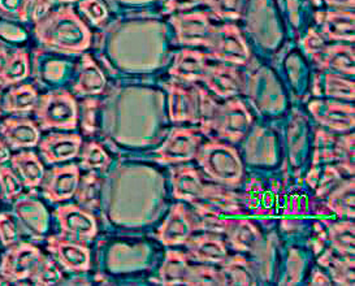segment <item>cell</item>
Returning a JSON list of instances; mask_svg holds the SVG:
<instances>
[{"label": "cell", "instance_id": "cell-28", "mask_svg": "<svg viewBox=\"0 0 355 286\" xmlns=\"http://www.w3.org/2000/svg\"><path fill=\"white\" fill-rule=\"evenodd\" d=\"M21 180L19 176L15 173V170L8 167H0V194L1 199L12 203L16 202L22 194Z\"/></svg>", "mask_w": 355, "mask_h": 286}, {"label": "cell", "instance_id": "cell-3", "mask_svg": "<svg viewBox=\"0 0 355 286\" xmlns=\"http://www.w3.org/2000/svg\"><path fill=\"white\" fill-rule=\"evenodd\" d=\"M33 112L41 130H74L77 127V103L65 90H55L40 96Z\"/></svg>", "mask_w": 355, "mask_h": 286}, {"label": "cell", "instance_id": "cell-17", "mask_svg": "<svg viewBox=\"0 0 355 286\" xmlns=\"http://www.w3.org/2000/svg\"><path fill=\"white\" fill-rule=\"evenodd\" d=\"M12 170L21 180L24 188L35 189L42 184L44 177V167L40 157L34 151H21L12 155Z\"/></svg>", "mask_w": 355, "mask_h": 286}, {"label": "cell", "instance_id": "cell-26", "mask_svg": "<svg viewBox=\"0 0 355 286\" xmlns=\"http://www.w3.org/2000/svg\"><path fill=\"white\" fill-rule=\"evenodd\" d=\"M221 265H224V271L228 275L227 277L230 284H240V285L254 284L250 267L243 256L241 255L228 256Z\"/></svg>", "mask_w": 355, "mask_h": 286}, {"label": "cell", "instance_id": "cell-8", "mask_svg": "<svg viewBox=\"0 0 355 286\" xmlns=\"http://www.w3.org/2000/svg\"><path fill=\"white\" fill-rule=\"evenodd\" d=\"M47 250L68 272L78 274L90 269V250L85 242L56 234L47 238Z\"/></svg>", "mask_w": 355, "mask_h": 286}, {"label": "cell", "instance_id": "cell-31", "mask_svg": "<svg viewBox=\"0 0 355 286\" xmlns=\"http://www.w3.org/2000/svg\"><path fill=\"white\" fill-rule=\"evenodd\" d=\"M29 0H0V17L26 21Z\"/></svg>", "mask_w": 355, "mask_h": 286}, {"label": "cell", "instance_id": "cell-2", "mask_svg": "<svg viewBox=\"0 0 355 286\" xmlns=\"http://www.w3.org/2000/svg\"><path fill=\"white\" fill-rule=\"evenodd\" d=\"M200 167L214 181L236 186L242 179V164L237 151L218 139L199 148L196 155Z\"/></svg>", "mask_w": 355, "mask_h": 286}, {"label": "cell", "instance_id": "cell-9", "mask_svg": "<svg viewBox=\"0 0 355 286\" xmlns=\"http://www.w3.org/2000/svg\"><path fill=\"white\" fill-rule=\"evenodd\" d=\"M197 217L182 202L172 207L166 222L157 231V238L166 246L185 244L194 232L199 231Z\"/></svg>", "mask_w": 355, "mask_h": 286}, {"label": "cell", "instance_id": "cell-16", "mask_svg": "<svg viewBox=\"0 0 355 286\" xmlns=\"http://www.w3.org/2000/svg\"><path fill=\"white\" fill-rule=\"evenodd\" d=\"M13 215L34 235L46 233L49 215L41 202L32 198H19L13 204Z\"/></svg>", "mask_w": 355, "mask_h": 286}, {"label": "cell", "instance_id": "cell-34", "mask_svg": "<svg viewBox=\"0 0 355 286\" xmlns=\"http://www.w3.org/2000/svg\"><path fill=\"white\" fill-rule=\"evenodd\" d=\"M10 159H11L10 148L7 146V143L3 139H0V167Z\"/></svg>", "mask_w": 355, "mask_h": 286}, {"label": "cell", "instance_id": "cell-12", "mask_svg": "<svg viewBox=\"0 0 355 286\" xmlns=\"http://www.w3.org/2000/svg\"><path fill=\"white\" fill-rule=\"evenodd\" d=\"M83 146V138L78 134L53 133L38 143L42 159L47 164H58L73 159Z\"/></svg>", "mask_w": 355, "mask_h": 286}, {"label": "cell", "instance_id": "cell-15", "mask_svg": "<svg viewBox=\"0 0 355 286\" xmlns=\"http://www.w3.org/2000/svg\"><path fill=\"white\" fill-rule=\"evenodd\" d=\"M31 73L29 55L21 48L0 50V89L19 85Z\"/></svg>", "mask_w": 355, "mask_h": 286}, {"label": "cell", "instance_id": "cell-30", "mask_svg": "<svg viewBox=\"0 0 355 286\" xmlns=\"http://www.w3.org/2000/svg\"><path fill=\"white\" fill-rule=\"evenodd\" d=\"M103 86V78L94 65H84L74 90L78 94H95L99 93Z\"/></svg>", "mask_w": 355, "mask_h": 286}, {"label": "cell", "instance_id": "cell-32", "mask_svg": "<svg viewBox=\"0 0 355 286\" xmlns=\"http://www.w3.org/2000/svg\"><path fill=\"white\" fill-rule=\"evenodd\" d=\"M19 231L15 223L13 215L8 212L0 213V242L6 247H10L17 242Z\"/></svg>", "mask_w": 355, "mask_h": 286}, {"label": "cell", "instance_id": "cell-10", "mask_svg": "<svg viewBox=\"0 0 355 286\" xmlns=\"http://www.w3.org/2000/svg\"><path fill=\"white\" fill-rule=\"evenodd\" d=\"M202 143V137L194 129L178 127L168 137L164 145L157 150L160 163H182L194 159Z\"/></svg>", "mask_w": 355, "mask_h": 286}, {"label": "cell", "instance_id": "cell-14", "mask_svg": "<svg viewBox=\"0 0 355 286\" xmlns=\"http://www.w3.org/2000/svg\"><path fill=\"white\" fill-rule=\"evenodd\" d=\"M310 111L318 123L336 132H347L354 127V107L343 106L331 102H315Z\"/></svg>", "mask_w": 355, "mask_h": 286}, {"label": "cell", "instance_id": "cell-13", "mask_svg": "<svg viewBox=\"0 0 355 286\" xmlns=\"http://www.w3.org/2000/svg\"><path fill=\"white\" fill-rule=\"evenodd\" d=\"M185 244L191 260H197L198 263L221 265L228 258L227 246L214 233L191 235Z\"/></svg>", "mask_w": 355, "mask_h": 286}, {"label": "cell", "instance_id": "cell-21", "mask_svg": "<svg viewBox=\"0 0 355 286\" xmlns=\"http://www.w3.org/2000/svg\"><path fill=\"white\" fill-rule=\"evenodd\" d=\"M319 263L329 268L334 283L353 285L354 284V259L352 256H345L344 259L331 254V250L319 259Z\"/></svg>", "mask_w": 355, "mask_h": 286}, {"label": "cell", "instance_id": "cell-4", "mask_svg": "<svg viewBox=\"0 0 355 286\" xmlns=\"http://www.w3.org/2000/svg\"><path fill=\"white\" fill-rule=\"evenodd\" d=\"M251 123L252 118L245 106L239 100H233L214 109L212 116L199 130L205 134L215 132L219 139L239 142L248 133Z\"/></svg>", "mask_w": 355, "mask_h": 286}, {"label": "cell", "instance_id": "cell-24", "mask_svg": "<svg viewBox=\"0 0 355 286\" xmlns=\"http://www.w3.org/2000/svg\"><path fill=\"white\" fill-rule=\"evenodd\" d=\"M328 207L340 216L354 217V180L341 184L328 198Z\"/></svg>", "mask_w": 355, "mask_h": 286}, {"label": "cell", "instance_id": "cell-11", "mask_svg": "<svg viewBox=\"0 0 355 286\" xmlns=\"http://www.w3.org/2000/svg\"><path fill=\"white\" fill-rule=\"evenodd\" d=\"M0 137L11 150L31 149L40 143L41 129L29 117H8L0 124Z\"/></svg>", "mask_w": 355, "mask_h": 286}, {"label": "cell", "instance_id": "cell-22", "mask_svg": "<svg viewBox=\"0 0 355 286\" xmlns=\"http://www.w3.org/2000/svg\"><path fill=\"white\" fill-rule=\"evenodd\" d=\"M189 93L176 90L171 96V120L175 123H199V109L197 100Z\"/></svg>", "mask_w": 355, "mask_h": 286}, {"label": "cell", "instance_id": "cell-18", "mask_svg": "<svg viewBox=\"0 0 355 286\" xmlns=\"http://www.w3.org/2000/svg\"><path fill=\"white\" fill-rule=\"evenodd\" d=\"M191 258L180 251H168L164 265L160 268V278L166 285L188 284Z\"/></svg>", "mask_w": 355, "mask_h": 286}, {"label": "cell", "instance_id": "cell-25", "mask_svg": "<svg viewBox=\"0 0 355 286\" xmlns=\"http://www.w3.org/2000/svg\"><path fill=\"white\" fill-rule=\"evenodd\" d=\"M354 223H334L329 226V240L334 250L344 256H354Z\"/></svg>", "mask_w": 355, "mask_h": 286}, {"label": "cell", "instance_id": "cell-7", "mask_svg": "<svg viewBox=\"0 0 355 286\" xmlns=\"http://www.w3.org/2000/svg\"><path fill=\"white\" fill-rule=\"evenodd\" d=\"M80 180L81 173L77 164L53 167L49 173H44L41 184L43 197L51 203L68 201L78 190Z\"/></svg>", "mask_w": 355, "mask_h": 286}, {"label": "cell", "instance_id": "cell-20", "mask_svg": "<svg viewBox=\"0 0 355 286\" xmlns=\"http://www.w3.org/2000/svg\"><path fill=\"white\" fill-rule=\"evenodd\" d=\"M225 233L230 237L232 246L239 251H254L261 242V237L259 229L246 220L242 222H230Z\"/></svg>", "mask_w": 355, "mask_h": 286}, {"label": "cell", "instance_id": "cell-27", "mask_svg": "<svg viewBox=\"0 0 355 286\" xmlns=\"http://www.w3.org/2000/svg\"><path fill=\"white\" fill-rule=\"evenodd\" d=\"M62 278H63V274L59 269L55 259L43 255L41 262L35 267L29 280L35 285L50 286L59 284Z\"/></svg>", "mask_w": 355, "mask_h": 286}, {"label": "cell", "instance_id": "cell-6", "mask_svg": "<svg viewBox=\"0 0 355 286\" xmlns=\"http://www.w3.org/2000/svg\"><path fill=\"white\" fill-rule=\"evenodd\" d=\"M58 219L62 235L74 241H92L96 235V220L92 212L77 204H64L53 212Z\"/></svg>", "mask_w": 355, "mask_h": 286}, {"label": "cell", "instance_id": "cell-33", "mask_svg": "<svg viewBox=\"0 0 355 286\" xmlns=\"http://www.w3.org/2000/svg\"><path fill=\"white\" fill-rule=\"evenodd\" d=\"M81 10L94 22H98L101 19L105 17L103 8L98 3H95L94 0H86V1H84L81 4Z\"/></svg>", "mask_w": 355, "mask_h": 286}, {"label": "cell", "instance_id": "cell-5", "mask_svg": "<svg viewBox=\"0 0 355 286\" xmlns=\"http://www.w3.org/2000/svg\"><path fill=\"white\" fill-rule=\"evenodd\" d=\"M42 258L43 254L37 246L29 242H16L10 246L1 258L0 276L7 283L29 280Z\"/></svg>", "mask_w": 355, "mask_h": 286}, {"label": "cell", "instance_id": "cell-1", "mask_svg": "<svg viewBox=\"0 0 355 286\" xmlns=\"http://www.w3.org/2000/svg\"><path fill=\"white\" fill-rule=\"evenodd\" d=\"M34 22L35 38L44 47L65 53H81L89 47L90 33L71 7L43 15Z\"/></svg>", "mask_w": 355, "mask_h": 286}, {"label": "cell", "instance_id": "cell-29", "mask_svg": "<svg viewBox=\"0 0 355 286\" xmlns=\"http://www.w3.org/2000/svg\"><path fill=\"white\" fill-rule=\"evenodd\" d=\"M111 159L103 148L96 142H89L85 145L81 157V167L85 170H107Z\"/></svg>", "mask_w": 355, "mask_h": 286}, {"label": "cell", "instance_id": "cell-23", "mask_svg": "<svg viewBox=\"0 0 355 286\" xmlns=\"http://www.w3.org/2000/svg\"><path fill=\"white\" fill-rule=\"evenodd\" d=\"M352 159L344 149L343 138H336L327 132H318L316 137V149H315V163L318 161H332V160H343L349 161L345 158Z\"/></svg>", "mask_w": 355, "mask_h": 286}, {"label": "cell", "instance_id": "cell-35", "mask_svg": "<svg viewBox=\"0 0 355 286\" xmlns=\"http://www.w3.org/2000/svg\"><path fill=\"white\" fill-rule=\"evenodd\" d=\"M58 1H73V0H58Z\"/></svg>", "mask_w": 355, "mask_h": 286}, {"label": "cell", "instance_id": "cell-19", "mask_svg": "<svg viewBox=\"0 0 355 286\" xmlns=\"http://www.w3.org/2000/svg\"><path fill=\"white\" fill-rule=\"evenodd\" d=\"M38 98V93L32 85L12 86L4 96L0 109L15 115L33 112Z\"/></svg>", "mask_w": 355, "mask_h": 286}]
</instances>
